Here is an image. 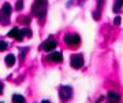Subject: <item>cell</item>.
Wrapping results in <instances>:
<instances>
[{
	"mask_svg": "<svg viewBox=\"0 0 123 103\" xmlns=\"http://www.w3.org/2000/svg\"><path fill=\"white\" fill-rule=\"evenodd\" d=\"M41 103H51V102H48V100H43Z\"/></svg>",
	"mask_w": 123,
	"mask_h": 103,
	"instance_id": "cell-18",
	"label": "cell"
},
{
	"mask_svg": "<svg viewBox=\"0 0 123 103\" xmlns=\"http://www.w3.org/2000/svg\"><path fill=\"white\" fill-rule=\"evenodd\" d=\"M0 94H3V84L0 82Z\"/></svg>",
	"mask_w": 123,
	"mask_h": 103,
	"instance_id": "cell-17",
	"label": "cell"
},
{
	"mask_svg": "<svg viewBox=\"0 0 123 103\" xmlns=\"http://www.w3.org/2000/svg\"><path fill=\"white\" fill-rule=\"evenodd\" d=\"M59 95H60V99L63 102H67V100H70L71 95H73V89H71L70 87H62Z\"/></svg>",
	"mask_w": 123,
	"mask_h": 103,
	"instance_id": "cell-5",
	"label": "cell"
},
{
	"mask_svg": "<svg viewBox=\"0 0 123 103\" xmlns=\"http://www.w3.org/2000/svg\"><path fill=\"white\" fill-rule=\"evenodd\" d=\"M48 59L52 61V62H62L63 61V55H62V52H51Z\"/></svg>",
	"mask_w": 123,
	"mask_h": 103,
	"instance_id": "cell-8",
	"label": "cell"
},
{
	"mask_svg": "<svg viewBox=\"0 0 123 103\" xmlns=\"http://www.w3.org/2000/svg\"><path fill=\"white\" fill-rule=\"evenodd\" d=\"M56 45H57V43H56V40L53 39V37H49V39H47V40L44 41V44H43V48L45 49V51H52V49H55L56 48Z\"/></svg>",
	"mask_w": 123,
	"mask_h": 103,
	"instance_id": "cell-6",
	"label": "cell"
},
{
	"mask_svg": "<svg viewBox=\"0 0 123 103\" xmlns=\"http://www.w3.org/2000/svg\"><path fill=\"white\" fill-rule=\"evenodd\" d=\"M7 47H8V44H7L6 41L0 40V51H4V49H7Z\"/></svg>",
	"mask_w": 123,
	"mask_h": 103,
	"instance_id": "cell-13",
	"label": "cell"
},
{
	"mask_svg": "<svg viewBox=\"0 0 123 103\" xmlns=\"http://www.w3.org/2000/svg\"><path fill=\"white\" fill-rule=\"evenodd\" d=\"M114 23H115V25H120V17H119V15L114 19Z\"/></svg>",
	"mask_w": 123,
	"mask_h": 103,
	"instance_id": "cell-15",
	"label": "cell"
},
{
	"mask_svg": "<svg viewBox=\"0 0 123 103\" xmlns=\"http://www.w3.org/2000/svg\"><path fill=\"white\" fill-rule=\"evenodd\" d=\"M6 65H7V66H14V63H15V56H14V55H7V56H6Z\"/></svg>",
	"mask_w": 123,
	"mask_h": 103,
	"instance_id": "cell-10",
	"label": "cell"
},
{
	"mask_svg": "<svg viewBox=\"0 0 123 103\" xmlns=\"http://www.w3.org/2000/svg\"><path fill=\"white\" fill-rule=\"evenodd\" d=\"M10 14H11V6L8 3H6V4H3V7L0 10V21L6 22L10 18Z\"/></svg>",
	"mask_w": 123,
	"mask_h": 103,
	"instance_id": "cell-3",
	"label": "cell"
},
{
	"mask_svg": "<svg viewBox=\"0 0 123 103\" xmlns=\"http://www.w3.org/2000/svg\"><path fill=\"white\" fill-rule=\"evenodd\" d=\"M0 103H1V102H0Z\"/></svg>",
	"mask_w": 123,
	"mask_h": 103,
	"instance_id": "cell-19",
	"label": "cell"
},
{
	"mask_svg": "<svg viewBox=\"0 0 123 103\" xmlns=\"http://www.w3.org/2000/svg\"><path fill=\"white\" fill-rule=\"evenodd\" d=\"M64 41L68 45H71V47H78L81 44V39H79L78 34H67L64 37Z\"/></svg>",
	"mask_w": 123,
	"mask_h": 103,
	"instance_id": "cell-2",
	"label": "cell"
},
{
	"mask_svg": "<svg viewBox=\"0 0 123 103\" xmlns=\"http://www.w3.org/2000/svg\"><path fill=\"white\" fill-rule=\"evenodd\" d=\"M8 36L10 37H12V39H17V40H22L23 39V34H22V30H19L18 27H14V29H11L8 33Z\"/></svg>",
	"mask_w": 123,
	"mask_h": 103,
	"instance_id": "cell-7",
	"label": "cell"
},
{
	"mask_svg": "<svg viewBox=\"0 0 123 103\" xmlns=\"http://www.w3.org/2000/svg\"><path fill=\"white\" fill-rule=\"evenodd\" d=\"M119 99H120V95L116 94V92L108 94V103H119Z\"/></svg>",
	"mask_w": 123,
	"mask_h": 103,
	"instance_id": "cell-9",
	"label": "cell"
},
{
	"mask_svg": "<svg viewBox=\"0 0 123 103\" xmlns=\"http://www.w3.org/2000/svg\"><path fill=\"white\" fill-rule=\"evenodd\" d=\"M47 6H48L47 0H36L31 11H33V14L37 18H43L45 15V13H47Z\"/></svg>",
	"mask_w": 123,
	"mask_h": 103,
	"instance_id": "cell-1",
	"label": "cell"
},
{
	"mask_svg": "<svg viewBox=\"0 0 123 103\" xmlns=\"http://www.w3.org/2000/svg\"><path fill=\"white\" fill-rule=\"evenodd\" d=\"M122 6H123V0H118V1L115 3V6H114V11H115V13L119 11V10L122 8Z\"/></svg>",
	"mask_w": 123,
	"mask_h": 103,
	"instance_id": "cell-12",
	"label": "cell"
},
{
	"mask_svg": "<svg viewBox=\"0 0 123 103\" xmlns=\"http://www.w3.org/2000/svg\"><path fill=\"white\" fill-rule=\"evenodd\" d=\"M22 7H23V3H22V1H18V3H17V10H21Z\"/></svg>",
	"mask_w": 123,
	"mask_h": 103,
	"instance_id": "cell-16",
	"label": "cell"
},
{
	"mask_svg": "<svg viewBox=\"0 0 123 103\" xmlns=\"http://www.w3.org/2000/svg\"><path fill=\"white\" fill-rule=\"evenodd\" d=\"M22 34L30 37V36H31V30H30V29H23V30H22Z\"/></svg>",
	"mask_w": 123,
	"mask_h": 103,
	"instance_id": "cell-14",
	"label": "cell"
},
{
	"mask_svg": "<svg viewBox=\"0 0 123 103\" xmlns=\"http://www.w3.org/2000/svg\"><path fill=\"white\" fill-rule=\"evenodd\" d=\"M12 102L14 103H25V98L22 95H12Z\"/></svg>",
	"mask_w": 123,
	"mask_h": 103,
	"instance_id": "cell-11",
	"label": "cell"
},
{
	"mask_svg": "<svg viewBox=\"0 0 123 103\" xmlns=\"http://www.w3.org/2000/svg\"><path fill=\"white\" fill-rule=\"evenodd\" d=\"M70 63H71V66L74 67V69H79V67H82L84 66V56L82 55H73L70 59Z\"/></svg>",
	"mask_w": 123,
	"mask_h": 103,
	"instance_id": "cell-4",
	"label": "cell"
}]
</instances>
